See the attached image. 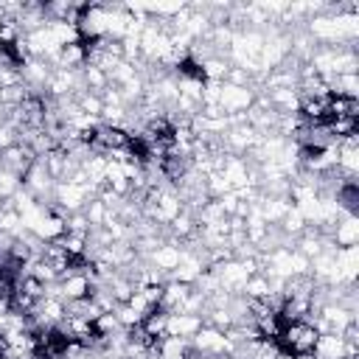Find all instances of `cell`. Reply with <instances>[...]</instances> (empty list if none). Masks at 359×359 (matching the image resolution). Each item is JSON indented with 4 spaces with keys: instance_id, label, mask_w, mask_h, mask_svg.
I'll return each instance as SVG.
<instances>
[{
    "instance_id": "obj_1",
    "label": "cell",
    "mask_w": 359,
    "mask_h": 359,
    "mask_svg": "<svg viewBox=\"0 0 359 359\" xmlns=\"http://www.w3.org/2000/svg\"><path fill=\"white\" fill-rule=\"evenodd\" d=\"M59 292H62V300H87L90 292H93V283L84 272H73V275H65L59 280Z\"/></svg>"
},
{
    "instance_id": "obj_2",
    "label": "cell",
    "mask_w": 359,
    "mask_h": 359,
    "mask_svg": "<svg viewBox=\"0 0 359 359\" xmlns=\"http://www.w3.org/2000/svg\"><path fill=\"white\" fill-rule=\"evenodd\" d=\"M199 328H202V317L199 314H168V320H165V337L191 339Z\"/></svg>"
},
{
    "instance_id": "obj_3",
    "label": "cell",
    "mask_w": 359,
    "mask_h": 359,
    "mask_svg": "<svg viewBox=\"0 0 359 359\" xmlns=\"http://www.w3.org/2000/svg\"><path fill=\"white\" fill-rule=\"evenodd\" d=\"M180 261H182V244H180V241H165V244H160V247L151 252V258H149V264H154V266L163 269V272H171Z\"/></svg>"
},
{
    "instance_id": "obj_4",
    "label": "cell",
    "mask_w": 359,
    "mask_h": 359,
    "mask_svg": "<svg viewBox=\"0 0 359 359\" xmlns=\"http://www.w3.org/2000/svg\"><path fill=\"white\" fill-rule=\"evenodd\" d=\"M317 359H345L348 356V342L339 334H320L314 345Z\"/></svg>"
},
{
    "instance_id": "obj_5",
    "label": "cell",
    "mask_w": 359,
    "mask_h": 359,
    "mask_svg": "<svg viewBox=\"0 0 359 359\" xmlns=\"http://www.w3.org/2000/svg\"><path fill=\"white\" fill-rule=\"evenodd\" d=\"M48 28H50L53 39H56L62 48H65V45H76V42H81V34H79V28H76L73 22H50Z\"/></svg>"
},
{
    "instance_id": "obj_6",
    "label": "cell",
    "mask_w": 359,
    "mask_h": 359,
    "mask_svg": "<svg viewBox=\"0 0 359 359\" xmlns=\"http://www.w3.org/2000/svg\"><path fill=\"white\" fill-rule=\"evenodd\" d=\"M294 359H317L314 351H306V353H294Z\"/></svg>"
}]
</instances>
